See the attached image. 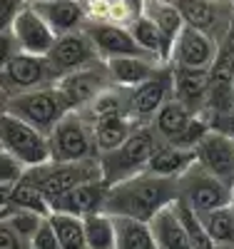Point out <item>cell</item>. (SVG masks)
Wrapping results in <instances>:
<instances>
[{
	"label": "cell",
	"mask_w": 234,
	"mask_h": 249,
	"mask_svg": "<svg viewBox=\"0 0 234 249\" xmlns=\"http://www.w3.org/2000/svg\"><path fill=\"white\" fill-rule=\"evenodd\" d=\"M50 222H53V230H55L60 249H88V242H85V224H82L80 217L50 212Z\"/></svg>",
	"instance_id": "30"
},
{
	"label": "cell",
	"mask_w": 234,
	"mask_h": 249,
	"mask_svg": "<svg viewBox=\"0 0 234 249\" xmlns=\"http://www.w3.org/2000/svg\"><path fill=\"white\" fill-rule=\"evenodd\" d=\"M127 28H130L132 37H135V43L150 55L155 57L157 62H162V65H169V57H172V40H169L150 18H144V15H137L135 20H130L127 23Z\"/></svg>",
	"instance_id": "23"
},
{
	"label": "cell",
	"mask_w": 234,
	"mask_h": 249,
	"mask_svg": "<svg viewBox=\"0 0 234 249\" xmlns=\"http://www.w3.org/2000/svg\"><path fill=\"white\" fill-rule=\"evenodd\" d=\"M48 144L50 162H82L100 157L92 122L82 110H70L62 117L48 135Z\"/></svg>",
	"instance_id": "3"
},
{
	"label": "cell",
	"mask_w": 234,
	"mask_h": 249,
	"mask_svg": "<svg viewBox=\"0 0 234 249\" xmlns=\"http://www.w3.org/2000/svg\"><path fill=\"white\" fill-rule=\"evenodd\" d=\"M15 53H18V48H15L13 35H10V33H3V35H0V70L8 65V60H10Z\"/></svg>",
	"instance_id": "41"
},
{
	"label": "cell",
	"mask_w": 234,
	"mask_h": 249,
	"mask_svg": "<svg viewBox=\"0 0 234 249\" xmlns=\"http://www.w3.org/2000/svg\"><path fill=\"white\" fill-rule=\"evenodd\" d=\"M212 72L202 68H172V97L192 115L207 112Z\"/></svg>",
	"instance_id": "17"
},
{
	"label": "cell",
	"mask_w": 234,
	"mask_h": 249,
	"mask_svg": "<svg viewBox=\"0 0 234 249\" xmlns=\"http://www.w3.org/2000/svg\"><path fill=\"white\" fill-rule=\"evenodd\" d=\"M0 147L13 155L25 170L50 162V144L48 135L25 120L15 117L13 112L0 115Z\"/></svg>",
	"instance_id": "6"
},
{
	"label": "cell",
	"mask_w": 234,
	"mask_h": 249,
	"mask_svg": "<svg viewBox=\"0 0 234 249\" xmlns=\"http://www.w3.org/2000/svg\"><path fill=\"white\" fill-rule=\"evenodd\" d=\"M175 207H177V214H180L184 230H187V237H189V242H192V249H217L215 242L209 239L207 230H204L202 217L192 210V207L184 204L182 199H175Z\"/></svg>",
	"instance_id": "33"
},
{
	"label": "cell",
	"mask_w": 234,
	"mask_h": 249,
	"mask_svg": "<svg viewBox=\"0 0 234 249\" xmlns=\"http://www.w3.org/2000/svg\"><path fill=\"white\" fill-rule=\"evenodd\" d=\"M160 142L162 140L152 130V124H140V127H135V132L120 147L100 155L102 177L110 184H115V182H122L127 177H135V175L144 172L147 162H150V157L157 150Z\"/></svg>",
	"instance_id": "2"
},
{
	"label": "cell",
	"mask_w": 234,
	"mask_h": 249,
	"mask_svg": "<svg viewBox=\"0 0 234 249\" xmlns=\"http://www.w3.org/2000/svg\"><path fill=\"white\" fill-rule=\"evenodd\" d=\"M10 35L15 40L18 53L42 55V57L53 50L55 40H57V35L50 30V25L40 18V13L33 5L20 10V15L13 20V25H10Z\"/></svg>",
	"instance_id": "15"
},
{
	"label": "cell",
	"mask_w": 234,
	"mask_h": 249,
	"mask_svg": "<svg viewBox=\"0 0 234 249\" xmlns=\"http://www.w3.org/2000/svg\"><path fill=\"white\" fill-rule=\"evenodd\" d=\"M33 8L57 37L68 33H80L88 25V10L80 0H48V3H33Z\"/></svg>",
	"instance_id": "19"
},
{
	"label": "cell",
	"mask_w": 234,
	"mask_h": 249,
	"mask_svg": "<svg viewBox=\"0 0 234 249\" xmlns=\"http://www.w3.org/2000/svg\"><path fill=\"white\" fill-rule=\"evenodd\" d=\"M217 249H234V244H222V247H217Z\"/></svg>",
	"instance_id": "44"
},
{
	"label": "cell",
	"mask_w": 234,
	"mask_h": 249,
	"mask_svg": "<svg viewBox=\"0 0 234 249\" xmlns=\"http://www.w3.org/2000/svg\"><path fill=\"white\" fill-rule=\"evenodd\" d=\"M42 219H45L42 214H35V212H28V210H18V207H13V204L8 207V210L0 212V222L10 224L28 244H30L33 234L37 232V227L42 224Z\"/></svg>",
	"instance_id": "34"
},
{
	"label": "cell",
	"mask_w": 234,
	"mask_h": 249,
	"mask_svg": "<svg viewBox=\"0 0 234 249\" xmlns=\"http://www.w3.org/2000/svg\"><path fill=\"white\" fill-rule=\"evenodd\" d=\"M142 15L150 18L172 43L177 40V35L184 28V20H182V15H180V10H177V5L172 3V0H144Z\"/></svg>",
	"instance_id": "28"
},
{
	"label": "cell",
	"mask_w": 234,
	"mask_h": 249,
	"mask_svg": "<svg viewBox=\"0 0 234 249\" xmlns=\"http://www.w3.org/2000/svg\"><path fill=\"white\" fill-rule=\"evenodd\" d=\"M207 122H209L212 130H217V132H222V135H227V137L234 140V107H229L227 112L207 117Z\"/></svg>",
	"instance_id": "40"
},
{
	"label": "cell",
	"mask_w": 234,
	"mask_h": 249,
	"mask_svg": "<svg viewBox=\"0 0 234 249\" xmlns=\"http://www.w3.org/2000/svg\"><path fill=\"white\" fill-rule=\"evenodd\" d=\"M8 95H5V90L3 88H0V115H3V112H8Z\"/></svg>",
	"instance_id": "43"
},
{
	"label": "cell",
	"mask_w": 234,
	"mask_h": 249,
	"mask_svg": "<svg viewBox=\"0 0 234 249\" xmlns=\"http://www.w3.org/2000/svg\"><path fill=\"white\" fill-rule=\"evenodd\" d=\"M232 3H234V0H232Z\"/></svg>",
	"instance_id": "47"
},
{
	"label": "cell",
	"mask_w": 234,
	"mask_h": 249,
	"mask_svg": "<svg viewBox=\"0 0 234 249\" xmlns=\"http://www.w3.org/2000/svg\"><path fill=\"white\" fill-rule=\"evenodd\" d=\"M23 175H25L23 164L0 147V184H15L23 179Z\"/></svg>",
	"instance_id": "36"
},
{
	"label": "cell",
	"mask_w": 234,
	"mask_h": 249,
	"mask_svg": "<svg viewBox=\"0 0 234 249\" xmlns=\"http://www.w3.org/2000/svg\"><path fill=\"white\" fill-rule=\"evenodd\" d=\"M10 204L18 207V210H28V212H35V214H42V217H50V212H53L50 210V199L42 195L35 184H30L28 179L15 182Z\"/></svg>",
	"instance_id": "32"
},
{
	"label": "cell",
	"mask_w": 234,
	"mask_h": 249,
	"mask_svg": "<svg viewBox=\"0 0 234 249\" xmlns=\"http://www.w3.org/2000/svg\"><path fill=\"white\" fill-rule=\"evenodd\" d=\"M219 53V43L212 35L184 25L182 33L177 35L175 45H172V57L169 65L172 68H202V70H212Z\"/></svg>",
	"instance_id": "12"
},
{
	"label": "cell",
	"mask_w": 234,
	"mask_h": 249,
	"mask_svg": "<svg viewBox=\"0 0 234 249\" xmlns=\"http://www.w3.org/2000/svg\"><path fill=\"white\" fill-rule=\"evenodd\" d=\"M177 199L189 204L197 214H204L234 202V184L215 177L195 162L182 177H177Z\"/></svg>",
	"instance_id": "7"
},
{
	"label": "cell",
	"mask_w": 234,
	"mask_h": 249,
	"mask_svg": "<svg viewBox=\"0 0 234 249\" xmlns=\"http://www.w3.org/2000/svg\"><path fill=\"white\" fill-rule=\"evenodd\" d=\"M13 187L15 184H0V212L10 207V197H13Z\"/></svg>",
	"instance_id": "42"
},
{
	"label": "cell",
	"mask_w": 234,
	"mask_h": 249,
	"mask_svg": "<svg viewBox=\"0 0 234 249\" xmlns=\"http://www.w3.org/2000/svg\"><path fill=\"white\" fill-rule=\"evenodd\" d=\"M195 162H197L195 150L177 147V144H172V142H160L157 150L150 157V162H147L144 172L157 175V177H167V179H177L192 167Z\"/></svg>",
	"instance_id": "21"
},
{
	"label": "cell",
	"mask_w": 234,
	"mask_h": 249,
	"mask_svg": "<svg viewBox=\"0 0 234 249\" xmlns=\"http://www.w3.org/2000/svg\"><path fill=\"white\" fill-rule=\"evenodd\" d=\"M55 85L60 88L62 95H65V100L70 102L72 110H82V107H88L100 92L112 88L115 82L110 77L108 62L97 60V62H92V65H88V68H80L75 72L62 75Z\"/></svg>",
	"instance_id": "11"
},
{
	"label": "cell",
	"mask_w": 234,
	"mask_h": 249,
	"mask_svg": "<svg viewBox=\"0 0 234 249\" xmlns=\"http://www.w3.org/2000/svg\"><path fill=\"white\" fill-rule=\"evenodd\" d=\"M0 249H30V244L20 237L10 224L0 222Z\"/></svg>",
	"instance_id": "39"
},
{
	"label": "cell",
	"mask_w": 234,
	"mask_h": 249,
	"mask_svg": "<svg viewBox=\"0 0 234 249\" xmlns=\"http://www.w3.org/2000/svg\"><path fill=\"white\" fill-rule=\"evenodd\" d=\"M167 100H172V65H162L150 80L130 90L127 115L135 124H150Z\"/></svg>",
	"instance_id": "10"
},
{
	"label": "cell",
	"mask_w": 234,
	"mask_h": 249,
	"mask_svg": "<svg viewBox=\"0 0 234 249\" xmlns=\"http://www.w3.org/2000/svg\"><path fill=\"white\" fill-rule=\"evenodd\" d=\"M127 100H130V90L112 85L105 92H100L88 107H82V112L88 115L90 122L102 117H130L127 115Z\"/></svg>",
	"instance_id": "27"
},
{
	"label": "cell",
	"mask_w": 234,
	"mask_h": 249,
	"mask_svg": "<svg viewBox=\"0 0 234 249\" xmlns=\"http://www.w3.org/2000/svg\"><path fill=\"white\" fill-rule=\"evenodd\" d=\"M28 3L33 5V3H48V0H28Z\"/></svg>",
	"instance_id": "45"
},
{
	"label": "cell",
	"mask_w": 234,
	"mask_h": 249,
	"mask_svg": "<svg viewBox=\"0 0 234 249\" xmlns=\"http://www.w3.org/2000/svg\"><path fill=\"white\" fill-rule=\"evenodd\" d=\"M88 249H115V219L108 212H97L82 219Z\"/></svg>",
	"instance_id": "31"
},
{
	"label": "cell",
	"mask_w": 234,
	"mask_h": 249,
	"mask_svg": "<svg viewBox=\"0 0 234 249\" xmlns=\"http://www.w3.org/2000/svg\"><path fill=\"white\" fill-rule=\"evenodd\" d=\"M177 199V179L140 172L110 187L105 212L112 217H132L150 222L160 210Z\"/></svg>",
	"instance_id": "1"
},
{
	"label": "cell",
	"mask_w": 234,
	"mask_h": 249,
	"mask_svg": "<svg viewBox=\"0 0 234 249\" xmlns=\"http://www.w3.org/2000/svg\"><path fill=\"white\" fill-rule=\"evenodd\" d=\"M105 62H108V70H110L112 82H115L117 88H127V90L142 85L144 80H150L162 68V62H157L150 55L115 57V60H105Z\"/></svg>",
	"instance_id": "20"
},
{
	"label": "cell",
	"mask_w": 234,
	"mask_h": 249,
	"mask_svg": "<svg viewBox=\"0 0 234 249\" xmlns=\"http://www.w3.org/2000/svg\"><path fill=\"white\" fill-rule=\"evenodd\" d=\"M144 0H110V20L108 23H120L127 25L130 20L142 15Z\"/></svg>",
	"instance_id": "35"
},
{
	"label": "cell",
	"mask_w": 234,
	"mask_h": 249,
	"mask_svg": "<svg viewBox=\"0 0 234 249\" xmlns=\"http://www.w3.org/2000/svg\"><path fill=\"white\" fill-rule=\"evenodd\" d=\"M177 5L184 25H192L222 43L234 23L232 0H172Z\"/></svg>",
	"instance_id": "9"
},
{
	"label": "cell",
	"mask_w": 234,
	"mask_h": 249,
	"mask_svg": "<svg viewBox=\"0 0 234 249\" xmlns=\"http://www.w3.org/2000/svg\"><path fill=\"white\" fill-rule=\"evenodd\" d=\"M110 182L108 179H92V182H85L75 190L65 192L62 197L50 202V210L53 212H62V214H72V217H90L97 212H105V204H108V195H110Z\"/></svg>",
	"instance_id": "16"
},
{
	"label": "cell",
	"mask_w": 234,
	"mask_h": 249,
	"mask_svg": "<svg viewBox=\"0 0 234 249\" xmlns=\"http://www.w3.org/2000/svg\"><path fill=\"white\" fill-rule=\"evenodd\" d=\"M30 249H60L50 217L42 219V224L37 227V232L33 234V239H30Z\"/></svg>",
	"instance_id": "37"
},
{
	"label": "cell",
	"mask_w": 234,
	"mask_h": 249,
	"mask_svg": "<svg viewBox=\"0 0 234 249\" xmlns=\"http://www.w3.org/2000/svg\"><path fill=\"white\" fill-rule=\"evenodd\" d=\"M135 124L130 117H102V120H95L92 122V130H95V144H97V152L105 155L130 137L135 132Z\"/></svg>",
	"instance_id": "26"
},
{
	"label": "cell",
	"mask_w": 234,
	"mask_h": 249,
	"mask_svg": "<svg viewBox=\"0 0 234 249\" xmlns=\"http://www.w3.org/2000/svg\"><path fill=\"white\" fill-rule=\"evenodd\" d=\"M48 62L53 65V70L62 77L68 72H75L80 68H88L92 62L100 60L92 40L88 37V33L80 30V33H68V35H60L55 40L53 50L45 55Z\"/></svg>",
	"instance_id": "14"
},
{
	"label": "cell",
	"mask_w": 234,
	"mask_h": 249,
	"mask_svg": "<svg viewBox=\"0 0 234 249\" xmlns=\"http://www.w3.org/2000/svg\"><path fill=\"white\" fill-rule=\"evenodd\" d=\"M195 155H197V164H202L207 172L234 184V140L232 137L217 130H209L195 147Z\"/></svg>",
	"instance_id": "18"
},
{
	"label": "cell",
	"mask_w": 234,
	"mask_h": 249,
	"mask_svg": "<svg viewBox=\"0 0 234 249\" xmlns=\"http://www.w3.org/2000/svg\"><path fill=\"white\" fill-rule=\"evenodd\" d=\"M57 80H60V75L53 70L48 57H42V55L15 53L8 60V65L0 70V88L5 90L8 97L55 85Z\"/></svg>",
	"instance_id": "8"
},
{
	"label": "cell",
	"mask_w": 234,
	"mask_h": 249,
	"mask_svg": "<svg viewBox=\"0 0 234 249\" xmlns=\"http://www.w3.org/2000/svg\"><path fill=\"white\" fill-rule=\"evenodd\" d=\"M70 110H72L70 102L65 100V95L60 92L57 85L20 92V95H13L8 100V112H13L20 120H25L28 124H33V127H37L45 135H50L53 127Z\"/></svg>",
	"instance_id": "5"
},
{
	"label": "cell",
	"mask_w": 234,
	"mask_h": 249,
	"mask_svg": "<svg viewBox=\"0 0 234 249\" xmlns=\"http://www.w3.org/2000/svg\"><path fill=\"white\" fill-rule=\"evenodd\" d=\"M23 179L35 184L53 202L85 182L102 179V167H100V157L97 160H82V162H45V164L25 170Z\"/></svg>",
	"instance_id": "4"
},
{
	"label": "cell",
	"mask_w": 234,
	"mask_h": 249,
	"mask_svg": "<svg viewBox=\"0 0 234 249\" xmlns=\"http://www.w3.org/2000/svg\"><path fill=\"white\" fill-rule=\"evenodd\" d=\"M197 115H192L184 105H180V102L172 97V100H167L164 105L157 110V115L152 117V130L157 132V137L162 142H175L184 130H187V124L192 122Z\"/></svg>",
	"instance_id": "24"
},
{
	"label": "cell",
	"mask_w": 234,
	"mask_h": 249,
	"mask_svg": "<svg viewBox=\"0 0 234 249\" xmlns=\"http://www.w3.org/2000/svg\"><path fill=\"white\" fill-rule=\"evenodd\" d=\"M150 227H152L157 249H192V242L187 237V230L177 214L175 202L167 204L164 210H160L150 219Z\"/></svg>",
	"instance_id": "22"
},
{
	"label": "cell",
	"mask_w": 234,
	"mask_h": 249,
	"mask_svg": "<svg viewBox=\"0 0 234 249\" xmlns=\"http://www.w3.org/2000/svg\"><path fill=\"white\" fill-rule=\"evenodd\" d=\"M232 82H234V65H232Z\"/></svg>",
	"instance_id": "46"
},
{
	"label": "cell",
	"mask_w": 234,
	"mask_h": 249,
	"mask_svg": "<svg viewBox=\"0 0 234 249\" xmlns=\"http://www.w3.org/2000/svg\"><path fill=\"white\" fill-rule=\"evenodd\" d=\"M28 0H0V35L10 33L13 20L20 15V10L28 8Z\"/></svg>",
	"instance_id": "38"
},
{
	"label": "cell",
	"mask_w": 234,
	"mask_h": 249,
	"mask_svg": "<svg viewBox=\"0 0 234 249\" xmlns=\"http://www.w3.org/2000/svg\"><path fill=\"white\" fill-rule=\"evenodd\" d=\"M85 33L92 40V45L100 55V60H115V57H132V55H147L130 33L127 25L108 23V20H88Z\"/></svg>",
	"instance_id": "13"
},
{
	"label": "cell",
	"mask_w": 234,
	"mask_h": 249,
	"mask_svg": "<svg viewBox=\"0 0 234 249\" xmlns=\"http://www.w3.org/2000/svg\"><path fill=\"white\" fill-rule=\"evenodd\" d=\"M199 217H202V224H204L209 239L215 242V247L234 244V202L217 207L212 212H204Z\"/></svg>",
	"instance_id": "29"
},
{
	"label": "cell",
	"mask_w": 234,
	"mask_h": 249,
	"mask_svg": "<svg viewBox=\"0 0 234 249\" xmlns=\"http://www.w3.org/2000/svg\"><path fill=\"white\" fill-rule=\"evenodd\" d=\"M115 219V249H157L150 222L132 217H112Z\"/></svg>",
	"instance_id": "25"
}]
</instances>
